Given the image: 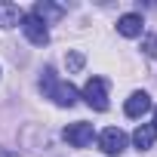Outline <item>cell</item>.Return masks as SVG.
<instances>
[{
	"mask_svg": "<svg viewBox=\"0 0 157 157\" xmlns=\"http://www.w3.org/2000/svg\"><path fill=\"white\" fill-rule=\"evenodd\" d=\"M154 139H157V126H154V123H142V126L132 132V145H136L139 151H148V148L154 145Z\"/></svg>",
	"mask_w": 157,
	"mask_h": 157,
	"instance_id": "9",
	"label": "cell"
},
{
	"mask_svg": "<svg viewBox=\"0 0 157 157\" xmlns=\"http://www.w3.org/2000/svg\"><path fill=\"white\" fill-rule=\"evenodd\" d=\"M154 126H157V108H154Z\"/></svg>",
	"mask_w": 157,
	"mask_h": 157,
	"instance_id": "15",
	"label": "cell"
},
{
	"mask_svg": "<svg viewBox=\"0 0 157 157\" xmlns=\"http://www.w3.org/2000/svg\"><path fill=\"white\" fill-rule=\"evenodd\" d=\"M99 148H102L108 157H120V154H123V148H126V132H123V129H117V126L102 129V136H99Z\"/></svg>",
	"mask_w": 157,
	"mask_h": 157,
	"instance_id": "3",
	"label": "cell"
},
{
	"mask_svg": "<svg viewBox=\"0 0 157 157\" xmlns=\"http://www.w3.org/2000/svg\"><path fill=\"white\" fill-rule=\"evenodd\" d=\"M65 13H68V10H65L62 3H49V0H37V3H34V10H31V16H37L43 25H49V22H59Z\"/></svg>",
	"mask_w": 157,
	"mask_h": 157,
	"instance_id": "5",
	"label": "cell"
},
{
	"mask_svg": "<svg viewBox=\"0 0 157 157\" xmlns=\"http://www.w3.org/2000/svg\"><path fill=\"white\" fill-rule=\"evenodd\" d=\"M22 16H25V13H22L16 3H0V28H13V25H19Z\"/></svg>",
	"mask_w": 157,
	"mask_h": 157,
	"instance_id": "10",
	"label": "cell"
},
{
	"mask_svg": "<svg viewBox=\"0 0 157 157\" xmlns=\"http://www.w3.org/2000/svg\"><path fill=\"white\" fill-rule=\"evenodd\" d=\"M65 65H68V71H71V74H77V71H83L86 59H83V52H77V49H71V52L65 56Z\"/></svg>",
	"mask_w": 157,
	"mask_h": 157,
	"instance_id": "11",
	"label": "cell"
},
{
	"mask_svg": "<svg viewBox=\"0 0 157 157\" xmlns=\"http://www.w3.org/2000/svg\"><path fill=\"white\" fill-rule=\"evenodd\" d=\"M0 157H19V154H13V151H0Z\"/></svg>",
	"mask_w": 157,
	"mask_h": 157,
	"instance_id": "14",
	"label": "cell"
},
{
	"mask_svg": "<svg viewBox=\"0 0 157 157\" xmlns=\"http://www.w3.org/2000/svg\"><path fill=\"white\" fill-rule=\"evenodd\" d=\"M56 83H59V80H56V71H52V68H43V77H40V90L49 96Z\"/></svg>",
	"mask_w": 157,
	"mask_h": 157,
	"instance_id": "12",
	"label": "cell"
},
{
	"mask_svg": "<svg viewBox=\"0 0 157 157\" xmlns=\"http://www.w3.org/2000/svg\"><path fill=\"white\" fill-rule=\"evenodd\" d=\"M123 111H126V117H142V114H148L151 111V96L148 93H132L129 99H126V105H123Z\"/></svg>",
	"mask_w": 157,
	"mask_h": 157,
	"instance_id": "6",
	"label": "cell"
},
{
	"mask_svg": "<svg viewBox=\"0 0 157 157\" xmlns=\"http://www.w3.org/2000/svg\"><path fill=\"white\" fill-rule=\"evenodd\" d=\"M142 49H145V56H148V59H157V37H151V34H148V37L142 40Z\"/></svg>",
	"mask_w": 157,
	"mask_h": 157,
	"instance_id": "13",
	"label": "cell"
},
{
	"mask_svg": "<svg viewBox=\"0 0 157 157\" xmlns=\"http://www.w3.org/2000/svg\"><path fill=\"white\" fill-rule=\"evenodd\" d=\"M80 99H86V105L93 111H108V86H105V80L102 77H90Z\"/></svg>",
	"mask_w": 157,
	"mask_h": 157,
	"instance_id": "1",
	"label": "cell"
},
{
	"mask_svg": "<svg viewBox=\"0 0 157 157\" xmlns=\"http://www.w3.org/2000/svg\"><path fill=\"white\" fill-rule=\"evenodd\" d=\"M65 142L71 145V148H86L90 142H93V123H71V126H65Z\"/></svg>",
	"mask_w": 157,
	"mask_h": 157,
	"instance_id": "4",
	"label": "cell"
},
{
	"mask_svg": "<svg viewBox=\"0 0 157 157\" xmlns=\"http://www.w3.org/2000/svg\"><path fill=\"white\" fill-rule=\"evenodd\" d=\"M19 25H22V31H25V37H28V40H31L34 46H46V43H49V28H46V25H43V22H40L37 16H31V13H25Z\"/></svg>",
	"mask_w": 157,
	"mask_h": 157,
	"instance_id": "2",
	"label": "cell"
},
{
	"mask_svg": "<svg viewBox=\"0 0 157 157\" xmlns=\"http://www.w3.org/2000/svg\"><path fill=\"white\" fill-rule=\"evenodd\" d=\"M49 99H52L59 108H71L77 99H80V93H77L71 83H56V86H52V93H49Z\"/></svg>",
	"mask_w": 157,
	"mask_h": 157,
	"instance_id": "7",
	"label": "cell"
},
{
	"mask_svg": "<svg viewBox=\"0 0 157 157\" xmlns=\"http://www.w3.org/2000/svg\"><path fill=\"white\" fill-rule=\"evenodd\" d=\"M142 28H145V22H142L139 13H126V16L117 19V31L123 37H142Z\"/></svg>",
	"mask_w": 157,
	"mask_h": 157,
	"instance_id": "8",
	"label": "cell"
}]
</instances>
